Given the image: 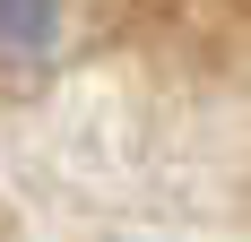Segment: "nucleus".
Wrapping results in <instances>:
<instances>
[{
  "label": "nucleus",
  "mask_w": 251,
  "mask_h": 242,
  "mask_svg": "<svg viewBox=\"0 0 251 242\" xmlns=\"http://www.w3.org/2000/svg\"><path fill=\"white\" fill-rule=\"evenodd\" d=\"M61 0H0V52H52Z\"/></svg>",
  "instance_id": "1"
}]
</instances>
